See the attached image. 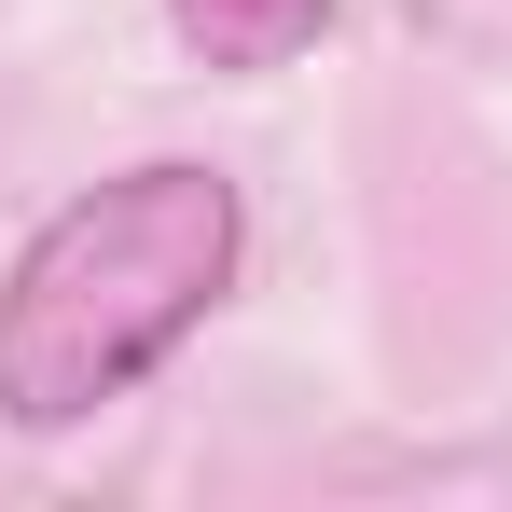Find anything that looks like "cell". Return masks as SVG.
<instances>
[{"instance_id":"1","label":"cell","mask_w":512,"mask_h":512,"mask_svg":"<svg viewBox=\"0 0 512 512\" xmlns=\"http://www.w3.org/2000/svg\"><path fill=\"white\" fill-rule=\"evenodd\" d=\"M236 236H250L236 180L194 167V153H153V167L70 194L14 250V277H0V416L14 429H84L97 402H125L222 305Z\"/></svg>"},{"instance_id":"2","label":"cell","mask_w":512,"mask_h":512,"mask_svg":"<svg viewBox=\"0 0 512 512\" xmlns=\"http://www.w3.org/2000/svg\"><path fill=\"white\" fill-rule=\"evenodd\" d=\"M167 28L208 70H291V56L333 28V0H167Z\"/></svg>"}]
</instances>
